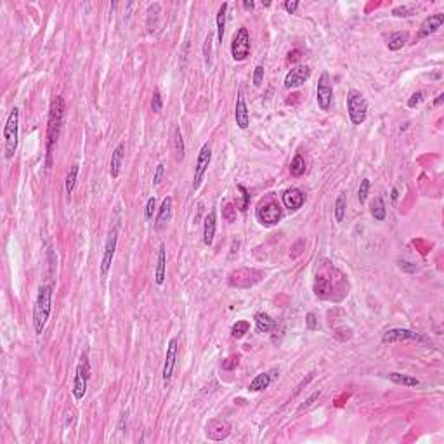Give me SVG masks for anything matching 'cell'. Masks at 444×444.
Listing matches in <instances>:
<instances>
[{
    "instance_id": "36",
    "label": "cell",
    "mask_w": 444,
    "mask_h": 444,
    "mask_svg": "<svg viewBox=\"0 0 444 444\" xmlns=\"http://www.w3.org/2000/svg\"><path fill=\"white\" fill-rule=\"evenodd\" d=\"M161 108H163V99H161L160 90H154L153 92V99H151V110L154 113H160Z\"/></svg>"
},
{
    "instance_id": "24",
    "label": "cell",
    "mask_w": 444,
    "mask_h": 444,
    "mask_svg": "<svg viewBox=\"0 0 444 444\" xmlns=\"http://www.w3.org/2000/svg\"><path fill=\"white\" fill-rule=\"evenodd\" d=\"M172 143H174V151H175V160L181 161L182 158H184V139H182V134H181V129H179V125L174 127V132H172Z\"/></svg>"
},
{
    "instance_id": "41",
    "label": "cell",
    "mask_w": 444,
    "mask_h": 444,
    "mask_svg": "<svg viewBox=\"0 0 444 444\" xmlns=\"http://www.w3.org/2000/svg\"><path fill=\"white\" fill-rule=\"evenodd\" d=\"M210 47H212V35L205 38V45H203V56H205L207 66H210Z\"/></svg>"
},
{
    "instance_id": "29",
    "label": "cell",
    "mask_w": 444,
    "mask_h": 444,
    "mask_svg": "<svg viewBox=\"0 0 444 444\" xmlns=\"http://www.w3.org/2000/svg\"><path fill=\"white\" fill-rule=\"evenodd\" d=\"M371 216L375 217V221H378V222L385 221L387 210H385V203H383L382 196H376V198L371 202Z\"/></svg>"
},
{
    "instance_id": "22",
    "label": "cell",
    "mask_w": 444,
    "mask_h": 444,
    "mask_svg": "<svg viewBox=\"0 0 444 444\" xmlns=\"http://www.w3.org/2000/svg\"><path fill=\"white\" fill-rule=\"evenodd\" d=\"M330 294H332V283L326 276L323 274H318L314 280V295L318 298H328Z\"/></svg>"
},
{
    "instance_id": "18",
    "label": "cell",
    "mask_w": 444,
    "mask_h": 444,
    "mask_svg": "<svg viewBox=\"0 0 444 444\" xmlns=\"http://www.w3.org/2000/svg\"><path fill=\"white\" fill-rule=\"evenodd\" d=\"M304 202H305V196L298 188H290L283 193V203L287 209L298 210V209H302Z\"/></svg>"
},
{
    "instance_id": "40",
    "label": "cell",
    "mask_w": 444,
    "mask_h": 444,
    "mask_svg": "<svg viewBox=\"0 0 444 444\" xmlns=\"http://www.w3.org/2000/svg\"><path fill=\"white\" fill-rule=\"evenodd\" d=\"M154 210H156V200L151 196V198L148 200V203H146V209H144V216H146V219H153Z\"/></svg>"
},
{
    "instance_id": "1",
    "label": "cell",
    "mask_w": 444,
    "mask_h": 444,
    "mask_svg": "<svg viewBox=\"0 0 444 444\" xmlns=\"http://www.w3.org/2000/svg\"><path fill=\"white\" fill-rule=\"evenodd\" d=\"M65 113H66L65 99L56 96L51 103L49 122H47V167L52 165V149H54L56 143L59 139V134H61L63 122H65Z\"/></svg>"
},
{
    "instance_id": "12",
    "label": "cell",
    "mask_w": 444,
    "mask_h": 444,
    "mask_svg": "<svg viewBox=\"0 0 444 444\" xmlns=\"http://www.w3.org/2000/svg\"><path fill=\"white\" fill-rule=\"evenodd\" d=\"M309 76H311V68L309 66H295V68H292L290 72H288L287 78H285V89H297V87H300L302 83H305L309 80Z\"/></svg>"
},
{
    "instance_id": "53",
    "label": "cell",
    "mask_w": 444,
    "mask_h": 444,
    "mask_svg": "<svg viewBox=\"0 0 444 444\" xmlns=\"http://www.w3.org/2000/svg\"><path fill=\"white\" fill-rule=\"evenodd\" d=\"M397 196H399V195H397V189L394 188V189H392V200H394V202H396V200H397Z\"/></svg>"
},
{
    "instance_id": "43",
    "label": "cell",
    "mask_w": 444,
    "mask_h": 444,
    "mask_svg": "<svg viewBox=\"0 0 444 444\" xmlns=\"http://www.w3.org/2000/svg\"><path fill=\"white\" fill-rule=\"evenodd\" d=\"M422 99H424V92L422 90H418V92H415L413 96L408 99V108H415L418 106V104L422 103Z\"/></svg>"
},
{
    "instance_id": "10",
    "label": "cell",
    "mask_w": 444,
    "mask_h": 444,
    "mask_svg": "<svg viewBox=\"0 0 444 444\" xmlns=\"http://www.w3.org/2000/svg\"><path fill=\"white\" fill-rule=\"evenodd\" d=\"M210 160H212V148H210V144H203V148L200 149L196 167H195V181H193V189H195V191L200 189V186H202L203 177H205L207 170H209Z\"/></svg>"
},
{
    "instance_id": "9",
    "label": "cell",
    "mask_w": 444,
    "mask_h": 444,
    "mask_svg": "<svg viewBox=\"0 0 444 444\" xmlns=\"http://www.w3.org/2000/svg\"><path fill=\"white\" fill-rule=\"evenodd\" d=\"M83 365L76 366V373H75V380H73V397L76 401L83 399L87 394V382H89V363H87V356H82Z\"/></svg>"
},
{
    "instance_id": "3",
    "label": "cell",
    "mask_w": 444,
    "mask_h": 444,
    "mask_svg": "<svg viewBox=\"0 0 444 444\" xmlns=\"http://www.w3.org/2000/svg\"><path fill=\"white\" fill-rule=\"evenodd\" d=\"M17 137H19V108H14L9 113V118H7L5 127H3V139H5L3 151H5L7 160L14 158V154H16Z\"/></svg>"
},
{
    "instance_id": "17",
    "label": "cell",
    "mask_w": 444,
    "mask_h": 444,
    "mask_svg": "<svg viewBox=\"0 0 444 444\" xmlns=\"http://www.w3.org/2000/svg\"><path fill=\"white\" fill-rule=\"evenodd\" d=\"M234 118H236V125L241 130L248 129L250 125V115H248V108H246V103L243 99V92L239 89L238 92V101H236V111H234Z\"/></svg>"
},
{
    "instance_id": "26",
    "label": "cell",
    "mask_w": 444,
    "mask_h": 444,
    "mask_svg": "<svg viewBox=\"0 0 444 444\" xmlns=\"http://www.w3.org/2000/svg\"><path fill=\"white\" fill-rule=\"evenodd\" d=\"M172 217V198L167 196V198L161 202V207L158 210V217H156V224L158 225H163L165 222H168Z\"/></svg>"
},
{
    "instance_id": "5",
    "label": "cell",
    "mask_w": 444,
    "mask_h": 444,
    "mask_svg": "<svg viewBox=\"0 0 444 444\" xmlns=\"http://www.w3.org/2000/svg\"><path fill=\"white\" fill-rule=\"evenodd\" d=\"M347 111H349V118H351V122L354 125H361L366 120L368 104H366V99L363 97L361 92L351 90L347 94Z\"/></svg>"
},
{
    "instance_id": "45",
    "label": "cell",
    "mask_w": 444,
    "mask_h": 444,
    "mask_svg": "<svg viewBox=\"0 0 444 444\" xmlns=\"http://www.w3.org/2000/svg\"><path fill=\"white\" fill-rule=\"evenodd\" d=\"M163 172H165L163 165L158 163V165H156V170H154V177H153V184H154V186H160L161 177H163Z\"/></svg>"
},
{
    "instance_id": "48",
    "label": "cell",
    "mask_w": 444,
    "mask_h": 444,
    "mask_svg": "<svg viewBox=\"0 0 444 444\" xmlns=\"http://www.w3.org/2000/svg\"><path fill=\"white\" fill-rule=\"evenodd\" d=\"M297 7H298V2H297V0H294V2L287 0V2H285V9H287V12H288V14H294L295 10H297Z\"/></svg>"
},
{
    "instance_id": "15",
    "label": "cell",
    "mask_w": 444,
    "mask_h": 444,
    "mask_svg": "<svg viewBox=\"0 0 444 444\" xmlns=\"http://www.w3.org/2000/svg\"><path fill=\"white\" fill-rule=\"evenodd\" d=\"M443 23H444V14L443 12L431 14V16L425 17L424 23L420 24V30H418V38H424V37H429V35L436 33V31L443 26Z\"/></svg>"
},
{
    "instance_id": "33",
    "label": "cell",
    "mask_w": 444,
    "mask_h": 444,
    "mask_svg": "<svg viewBox=\"0 0 444 444\" xmlns=\"http://www.w3.org/2000/svg\"><path fill=\"white\" fill-rule=\"evenodd\" d=\"M76 177H78V165H73L72 170H70L68 175H66V195H72L73 193Z\"/></svg>"
},
{
    "instance_id": "31",
    "label": "cell",
    "mask_w": 444,
    "mask_h": 444,
    "mask_svg": "<svg viewBox=\"0 0 444 444\" xmlns=\"http://www.w3.org/2000/svg\"><path fill=\"white\" fill-rule=\"evenodd\" d=\"M225 12H227V3H222L219 12H217V40L222 44L225 31Z\"/></svg>"
},
{
    "instance_id": "13",
    "label": "cell",
    "mask_w": 444,
    "mask_h": 444,
    "mask_svg": "<svg viewBox=\"0 0 444 444\" xmlns=\"http://www.w3.org/2000/svg\"><path fill=\"white\" fill-rule=\"evenodd\" d=\"M205 434H207V438L212 439V441H222V439H225L229 434H231V425H229L225 420L214 418V420H210L209 424H207Z\"/></svg>"
},
{
    "instance_id": "44",
    "label": "cell",
    "mask_w": 444,
    "mask_h": 444,
    "mask_svg": "<svg viewBox=\"0 0 444 444\" xmlns=\"http://www.w3.org/2000/svg\"><path fill=\"white\" fill-rule=\"evenodd\" d=\"M305 326L309 330H318V319H316L314 312H307V316H305Z\"/></svg>"
},
{
    "instance_id": "14",
    "label": "cell",
    "mask_w": 444,
    "mask_h": 444,
    "mask_svg": "<svg viewBox=\"0 0 444 444\" xmlns=\"http://www.w3.org/2000/svg\"><path fill=\"white\" fill-rule=\"evenodd\" d=\"M175 359H177V338H170L167 345V358H165V365H163V382H168L172 378V373H174L175 368Z\"/></svg>"
},
{
    "instance_id": "32",
    "label": "cell",
    "mask_w": 444,
    "mask_h": 444,
    "mask_svg": "<svg viewBox=\"0 0 444 444\" xmlns=\"http://www.w3.org/2000/svg\"><path fill=\"white\" fill-rule=\"evenodd\" d=\"M345 209H347V205H345V195H338L337 202H335V221L337 222H344Z\"/></svg>"
},
{
    "instance_id": "39",
    "label": "cell",
    "mask_w": 444,
    "mask_h": 444,
    "mask_svg": "<svg viewBox=\"0 0 444 444\" xmlns=\"http://www.w3.org/2000/svg\"><path fill=\"white\" fill-rule=\"evenodd\" d=\"M238 189L241 191V196H243V202H241V205H239V210H241V212H246V210H248V205H250V193L246 191L245 186H238Z\"/></svg>"
},
{
    "instance_id": "30",
    "label": "cell",
    "mask_w": 444,
    "mask_h": 444,
    "mask_svg": "<svg viewBox=\"0 0 444 444\" xmlns=\"http://www.w3.org/2000/svg\"><path fill=\"white\" fill-rule=\"evenodd\" d=\"M290 174H292V177H300V175L305 174V160H304V156H302L300 153L295 154L294 160H292Z\"/></svg>"
},
{
    "instance_id": "23",
    "label": "cell",
    "mask_w": 444,
    "mask_h": 444,
    "mask_svg": "<svg viewBox=\"0 0 444 444\" xmlns=\"http://www.w3.org/2000/svg\"><path fill=\"white\" fill-rule=\"evenodd\" d=\"M255 325L260 333H269L276 328V321L271 318L267 312H257L255 314Z\"/></svg>"
},
{
    "instance_id": "47",
    "label": "cell",
    "mask_w": 444,
    "mask_h": 444,
    "mask_svg": "<svg viewBox=\"0 0 444 444\" xmlns=\"http://www.w3.org/2000/svg\"><path fill=\"white\" fill-rule=\"evenodd\" d=\"M319 396H321V392H319V390H318V392H314L311 397H309L307 401H305L304 404H302L300 408H298V411H304V410H307V408H311L312 404H314V401H316V399H319Z\"/></svg>"
},
{
    "instance_id": "4",
    "label": "cell",
    "mask_w": 444,
    "mask_h": 444,
    "mask_svg": "<svg viewBox=\"0 0 444 444\" xmlns=\"http://www.w3.org/2000/svg\"><path fill=\"white\" fill-rule=\"evenodd\" d=\"M255 216L262 225H274L281 221V217H283V210H281L280 203H278L273 196H267L266 200H262V202L257 205Z\"/></svg>"
},
{
    "instance_id": "11",
    "label": "cell",
    "mask_w": 444,
    "mask_h": 444,
    "mask_svg": "<svg viewBox=\"0 0 444 444\" xmlns=\"http://www.w3.org/2000/svg\"><path fill=\"white\" fill-rule=\"evenodd\" d=\"M116 239H118V232H116V229H111L110 234H108V239H106V246H104L103 260H101V276L103 278H106L111 269V262H113V257H115V250H116Z\"/></svg>"
},
{
    "instance_id": "42",
    "label": "cell",
    "mask_w": 444,
    "mask_h": 444,
    "mask_svg": "<svg viewBox=\"0 0 444 444\" xmlns=\"http://www.w3.org/2000/svg\"><path fill=\"white\" fill-rule=\"evenodd\" d=\"M411 12H413V9H411V7H408V5L396 7V9L392 10V14H394V16H397V17H408V16H411Z\"/></svg>"
},
{
    "instance_id": "52",
    "label": "cell",
    "mask_w": 444,
    "mask_h": 444,
    "mask_svg": "<svg viewBox=\"0 0 444 444\" xmlns=\"http://www.w3.org/2000/svg\"><path fill=\"white\" fill-rule=\"evenodd\" d=\"M243 7H245V9H253V7H255V3L248 2V0H245V2H243Z\"/></svg>"
},
{
    "instance_id": "27",
    "label": "cell",
    "mask_w": 444,
    "mask_h": 444,
    "mask_svg": "<svg viewBox=\"0 0 444 444\" xmlns=\"http://www.w3.org/2000/svg\"><path fill=\"white\" fill-rule=\"evenodd\" d=\"M389 378L392 380L394 383H397V385H404V387L420 385L418 378H415V376H411V375H404V373H389Z\"/></svg>"
},
{
    "instance_id": "50",
    "label": "cell",
    "mask_w": 444,
    "mask_h": 444,
    "mask_svg": "<svg viewBox=\"0 0 444 444\" xmlns=\"http://www.w3.org/2000/svg\"><path fill=\"white\" fill-rule=\"evenodd\" d=\"M288 63H295V61H298V59H300V51H292L290 54H288Z\"/></svg>"
},
{
    "instance_id": "25",
    "label": "cell",
    "mask_w": 444,
    "mask_h": 444,
    "mask_svg": "<svg viewBox=\"0 0 444 444\" xmlns=\"http://www.w3.org/2000/svg\"><path fill=\"white\" fill-rule=\"evenodd\" d=\"M269 385H271V375L269 373H260V375H257L250 382L248 390L250 392H260V390H266Z\"/></svg>"
},
{
    "instance_id": "46",
    "label": "cell",
    "mask_w": 444,
    "mask_h": 444,
    "mask_svg": "<svg viewBox=\"0 0 444 444\" xmlns=\"http://www.w3.org/2000/svg\"><path fill=\"white\" fill-rule=\"evenodd\" d=\"M399 267L403 271H406V273H415V271H417V264H413V262H410V260H399Z\"/></svg>"
},
{
    "instance_id": "35",
    "label": "cell",
    "mask_w": 444,
    "mask_h": 444,
    "mask_svg": "<svg viewBox=\"0 0 444 444\" xmlns=\"http://www.w3.org/2000/svg\"><path fill=\"white\" fill-rule=\"evenodd\" d=\"M222 219L225 222H234L236 221V207L232 203H225L222 209Z\"/></svg>"
},
{
    "instance_id": "49",
    "label": "cell",
    "mask_w": 444,
    "mask_h": 444,
    "mask_svg": "<svg viewBox=\"0 0 444 444\" xmlns=\"http://www.w3.org/2000/svg\"><path fill=\"white\" fill-rule=\"evenodd\" d=\"M234 366H238V359H236V361L234 359H225V361L222 363V368L224 370H232Z\"/></svg>"
},
{
    "instance_id": "16",
    "label": "cell",
    "mask_w": 444,
    "mask_h": 444,
    "mask_svg": "<svg viewBox=\"0 0 444 444\" xmlns=\"http://www.w3.org/2000/svg\"><path fill=\"white\" fill-rule=\"evenodd\" d=\"M420 338V335L411 332V330H404V328H392L387 330L385 333L382 335V342L383 344H394V342H406V340H417Z\"/></svg>"
},
{
    "instance_id": "19",
    "label": "cell",
    "mask_w": 444,
    "mask_h": 444,
    "mask_svg": "<svg viewBox=\"0 0 444 444\" xmlns=\"http://www.w3.org/2000/svg\"><path fill=\"white\" fill-rule=\"evenodd\" d=\"M123 156H125V144L120 143L118 146L115 148V151L111 153V160H110V175H111V179H116L120 175V168H122Z\"/></svg>"
},
{
    "instance_id": "20",
    "label": "cell",
    "mask_w": 444,
    "mask_h": 444,
    "mask_svg": "<svg viewBox=\"0 0 444 444\" xmlns=\"http://www.w3.org/2000/svg\"><path fill=\"white\" fill-rule=\"evenodd\" d=\"M165 273H167V250L165 245L161 243L160 250H158V266H156V274H154V281L158 287L165 283Z\"/></svg>"
},
{
    "instance_id": "6",
    "label": "cell",
    "mask_w": 444,
    "mask_h": 444,
    "mask_svg": "<svg viewBox=\"0 0 444 444\" xmlns=\"http://www.w3.org/2000/svg\"><path fill=\"white\" fill-rule=\"evenodd\" d=\"M250 54V33L245 26H241L234 33L231 42V56L234 61L241 63L248 58Z\"/></svg>"
},
{
    "instance_id": "8",
    "label": "cell",
    "mask_w": 444,
    "mask_h": 444,
    "mask_svg": "<svg viewBox=\"0 0 444 444\" xmlns=\"http://www.w3.org/2000/svg\"><path fill=\"white\" fill-rule=\"evenodd\" d=\"M316 99H318V106L321 111H328L333 101V89L332 82H330V75L326 72L321 73L318 80V89H316Z\"/></svg>"
},
{
    "instance_id": "38",
    "label": "cell",
    "mask_w": 444,
    "mask_h": 444,
    "mask_svg": "<svg viewBox=\"0 0 444 444\" xmlns=\"http://www.w3.org/2000/svg\"><path fill=\"white\" fill-rule=\"evenodd\" d=\"M262 80H264V66L257 65L255 70H253V85L260 87L262 85Z\"/></svg>"
},
{
    "instance_id": "37",
    "label": "cell",
    "mask_w": 444,
    "mask_h": 444,
    "mask_svg": "<svg viewBox=\"0 0 444 444\" xmlns=\"http://www.w3.org/2000/svg\"><path fill=\"white\" fill-rule=\"evenodd\" d=\"M368 191H370V179H363L361 186H359V193H358V198H359V202H361V203L366 202Z\"/></svg>"
},
{
    "instance_id": "21",
    "label": "cell",
    "mask_w": 444,
    "mask_h": 444,
    "mask_svg": "<svg viewBox=\"0 0 444 444\" xmlns=\"http://www.w3.org/2000/svg\"><path fill=\"white\" fill-rule=\"evenodd\" d=\"M216 227H217V219L216 212H210L205 217V224H203V243L207 246H210L214 243V236H216Z\"/></svg>"
},
{
    "instance_id": "2",
    "label": "cell",
    "mask_w": 444,
    "mask_h": 444,
    "mask_svg": "<svg viewBox=\"0 0 444 444\" xmlns=\"http://www.w3.org/2000/svg\"><path fill=\"white\" fill-rule=\"evenodd\" d=\"M51 304H52V285H44L38 290V297L33 307V328L37 335H42L45 325H47L49 314H51Z\"/></svg>"
},
{
    "instance_id": "51",
    "label": "cell",
    "mask_w": 444,
    "mask_h": 444,
    "mask_svg": "<svg viewBox=\"0 0 444 444\" xmlns=\"http://www.w3.org/2000/svg\"><path fill=\"white\" fill-rule=\"evenodd\" d=\"M443 101H444V94H439V96L436 97V101H434V106H441Z\"/></svg>"
},
{
    "instance_id": "34",
    "label": "cell",
    "mask_w": 444,
    "mask_h": 444,
    "mask_svg": "<svg viewBox=\"0 0 444 444\" xmlns=\"http://www.w3.org/2000/svg\"><path fill=\"white\" fill-rule=\"evenodd\" d=\"M250 330V323L248 321H236L234 326L231 328V335L234 338H243Z\"/></svg>"
},
{
    "instance_id": "28",
    "label": "cell",
    "mask_w": 444,
    "mask_h": 444,
    "mask_svg": "<svg viewBox=\"0 0 444 444\" xmlns=\"http://www.w3.org/2000/svg\"><path fill=\"white\" fill-rule=\"evenodd\" d=\"M408 42V33L406 31H397V33H392L387 42V47L390 51H399V49L404 47V44Z\"/></svg>"
},
{
    "instance_id": "7",
    "label": "cell",
    "mask_w": 444,
    "mask_h": 444,
    "mask_svg": "<svg viewBox=\"0 0 444 444\" xmlns=\"http://www.w3.org/2000/svg\"><path fill=\"white\" fill-rule=\"evenodd\" d=\"M264 278V273L255 269H238L229 274V285L236 288H250Z\"/></svg>"
}]
</instances>
